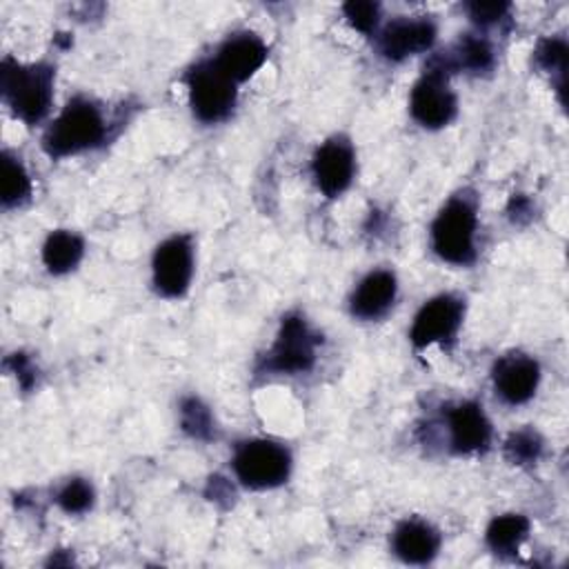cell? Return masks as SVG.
I'll return each instance as SVG.
<instances>
[{"instance_id":"obj_11","label":"cell","mask_w":569,"mask_h":569,"mask_svg":"<svg viewBox=\"0 0 569 569\" xmlns=\"http://www.w3.org/2000/svg\"><path fill=\"white\" fill-rule=\"evenodd\" d=\"M267 60V47L262 40H258L251 33H240L229 38L220 51L213 64L233 82H242L249 76H253L262 62Z\"/></svg>"},{"instance_id":"obj_20","label":"cell","mask_w":569,"mask_h":569,"mask_svg":"<svg viewBox=\"0 0 569 569\" xmlns=\"http://www.w3.org/2000/svg\"><path fill=\"white\" fill-rule=\"evenodd\" d=\"M445 60H447L449 69L467 67L473 71H485L491 67V47L480 38H465L460 42L456 60H451V58H445Z\"/></svg>"},{"instance_id":"obj_25","label":"cell","mask_w":569,"mask_h":569,"mask_svg":"<svg viewBox=\"0 0 569 569\" xmlns=\"http://www.w3.org/2000/svg\"><path fill=\"white\" fill-rule=\"evenodd\" d=\"M538 62L547 71H558L565 78V67H567V44L562 40H545L540 42L536 51Z\"/></svg>"},{"instance_id":"obj_23","label":"cell","mask_w":569,"mask_h":569,"mask_svg":"<svg viewBox=\"0 0 569 569\" xmlns=\"http://www.w3.org/2000/svg\"><path fill=\"white\" fill-rule=\"evenodd\" d=\"M342 9H345V16L349 18V22L365 33H369L376 27L378 13H380V7L376 2H367V0H351Z\"/></svg>"},{"instance_id":"obj_9","label":"cell","mask_w":569,"mask_h":569,"mask_svg":"<svg viewBox=\"0 0 569 569\" xmlns=\"http://www.w3.org/2000/svg\"><path fill=\"white\" fill-rule=\"evenodd\" d=\"M460 320H462V302L453 296H438L418 311L411 327V340L416 347L445 342L453 338Z\"/></svg>"},{"instance_id":"obj_17","label":"cell","mask_w":569,"mask_h":569,"mask_svg":"<svg viewBox=\"0 0 569 569\" xmlns=\"http://www.w3.org/2000/svg\"><path fill=\"white\" fill-rule=\"evenodd\" d=\"M82 258V240L69 231H56L47 238L42 249V260L49 271L64 273L78 264Z\"/></svg>"},{"instance_id":"obj_26","label":"cell","mask_w":569,"mask_h":569,"mask_svg":"<svg viewBox=\"0 0 569 569\" xmlns=\"http://www.w3.org/2000/svg\"><path fill=\"white\" fill-rule=\"evenodd\" d=\"M507 9H509L507 2H469L467 4L469 16L480 24H489V22L502 18L507 13Z\"/></svg>"},{"instance_id":"obj_7","label":"cell","mask_w":569,"mask_h":569,"mask_svg":"<svg viewBox=\"0 0 569 569\" xmlns=\"http://www.w3.org/2000/svg\"><path fill=\"white\" fill-rule=\"evenodd\" d=\"M411 113L422 127H442L456 113V98L447 87V73L429 67L411 91Z\"/></svg>"},{"instance_id":"obj_4","label":"cell","mask_w":569,"mask_h":569,"mask_svg":"<svg viewBox=\"0 0 569 569\" xmlns=\"http://www.w3.org/2000/svg\"><path fill=\"white\" fill-rule=\"evenodd\" d=\"M291 458L287 449L269 440L242 442L233 456V471L238 480L253 489L276 487L289 476Z\"/></svg>"},{"instance_id":"obj_22","label":"cell","mask_w":569,"mask_h":569,"mask_svg":"<svg viewBox=\"0 0 569 569\" xmlns=\"http://www.w3.org/2000/svg\"><path fill=\"white\" fill-rule=\"evenodd\" d=\"M91 500H93V491H91V487H89L84 480H80V478L67 482V485L62 487V491L58 493V505H60L67 513H80V511H84V509L91 505Z\"/></svg>"},{"instance_id":"obj_24","label":"cell","mask_w":569,"mask_h":569,"mask_svg":"<svg viewBox=\"0 0 569 569\" xmlns=\"http://www.w3.org/2000/svg\"><path fill=\"white\" fill-rule=\"evenodd\" d=\"M507 453L516 462H531L540 453V440L531 431H518L507 440Z\"/></svg>"},{"instance_id":"obj_13","label":"cell","mask_w":569,"mask_h":569,"mask_svg":"<svg viewBox=\"0 0 569 569\" xmlns=\"http://www.w3.org/2000/svg\"><path fill=\"white\" fill-rule=\"evenodd\" d=\"M436 38V27L429 20H393L380 36V51L391 60H402L425 51Z\"/></svg>"},{"instance_id":"obj_12","label":"cell","mask_w":569,"mask_h":569,"mask_svg":"<svg viewBox=\"0 0 569 569\" xmlns=\"http://www.w3.org/2000/svg\"><path fill=\"white\" fill-rule=\"evenodd\" d=\"M538 378L540 369L536 360L527 356H507L493 369L496 389L511 405L529 400L538 387Z\"/></svg>"},{"instance_id":"obj_2","label":"cell","mask_w":569,"mask_h":569,"mask_svg":"<svg viewBox=\"0 0 569 569\" xmlns=\"http://www.w3.org/2000/svg\"><path fill=\"white\" fill-rule=\"evenodd\" d=\"M104 124L100 111L87 100H71L44 136V149L60 158L100 142Z\"/></svg>"},{"instance_id":"obj_21","label":"cell","mask_w":569,"mask_h":569,"mask_svg":"<svg viewBox=\"0 0 569 569\" xmlns=\"http://www.w3.org/2000/svg\"><path fill=\"white\" fill-rule=\"evenodd\" d=\"M182 427L187 433L196 438H209L211 436V413L209 409L198 402L196 398L184 400L182 405Z\"/></svg>"},{"instance_id":"obj_6","label":"cell","mask_w":569,"mask_h":569,"mask_svg":"<svg viewBox=\"0 0 569 569\" xmlns=\"http://www.w3.org/2000/svg\"><path fill=\"white\" fill-rule=\"evenodd\" d=\"M313 347H316V338L305 325V320L289 316L284 318L278 340L269 353L267 369L282 371V373L307 371L316 358Z\"/></svg>"},{"instance_id":"obj_3","label":"cell","mask_w":569,"mask_h":569,"mask_svg":"<svg viewBox=\"0 0 569 569\" xmlns=\"http://www.w3.org/2000/svg\"><path fill=\"white\" fill-rule=\"evenodd\" d=\"M473 229L476 213L465 200H451L431 227L433 249L440 258L456 264L473 260Z\"/></svg>"},{"instance_id":"obj_27","label":"cell","mask_w":569,"mask_h":569,"mask_svg":"<svg viewBox=\"0 0 569 569\" xmlns=\"http://www.w3.org/2000/svg\"><path fill=\"white\" fill-rule=\"evenodd\" d=\"M11 362L16 365V367H13V371H16V376L20 378L22 387H29V385H31V380H33V369H31L29 360H27L22 353H16V356L11 358Z\"/></svg>"},{"instance_id":"obj_1","label":"cell","mask_w":569,"mask_h":569,"mask_svg":"<svg viewBox=\"0 0 569 569\" xmlns=\"http://www.w3.org/2000/svg\"><path fill=\"white\" fill-rule=\"evenodd\" d=\"M53 71L47 64L22 67L13 60H4L0 67V87L9 100L13 113L24 122H38L51 104Z\"/></svg>"},{"instance_id":"obj_8","label":"cell","mask_w":569,"mask_h":569,"mask_svg":"<svg viewBox=\"0 0 569 569\" xmlns=\"http://www.w3.org/2000/svg\"><path fill=\"white\" fill-rule=\"evenodd\" d=\"M191 244L184 236L164 240L153 256V284L162 296H182L191 280Z\"/></svg>"},{"instance_id":"obj_5","label":"cell","mask_w":569,"mask_h":569,"mask_svg":"<svg viewBox=\"0 0 569 569\" xmlns=\"http://www.w3.org/2000/svg\"><path fill=\"white\" fill-rule=\"evenodd\" d=\"M233 80H229L213 62L198 64L189 73V96L193 113L204 122L222 120L236 102Z\"/></svg>"},{"instance_id":"obj_19","label":"cell","mask_w":569,"mask_h":569,"mask_svg":"<svg viewBox=\"0 0 569 569\" xmlns=\"http://www.w3.org/2000/svg\"><path fill=\"white\" fill-rule=\"evenodd\" d=\"M0 198H2V204H16L20 202L22 198H27L29 193V176L24 171V167L9 158V156H2V162H0Z\"/></svg>"},{"instance_id":"obj_14","label":"cell","mask_w":569,"mask_h":569,"mask_svg":"<svg viewBox=\"0 0 569 569\" xmlns=\"http://www.w3.org/2000/svg\"><path fill=\"white\" fill-rule=\"evenodd\" d=\"M449 429H451V445L456 451H478L487 447L491 427L482 413V407L476 402H462L449 413Z\"/></svg>"},{"instance_id":"obj_16","label":"cell","mask_w":569,"mask_h":569,"mask_svg":"<svg viewBox=\"0 0 569 569\" xmlns=\"http://www.w3.org/2000/svg\"><path fill=\"white\" fill-rule=\"evenodd\" d=\"M393 551L413 565L429 562L438 551L436 531L418 520H407L393 531Z\"/></svg>"},{"instance_id":"obj_15","label":"cell","mask_w":569,"mask_h":569,"mask_svg":"<svg viewBox=\"0 0 569 569\" xmlns=\"http://www.w3.org/2000/svg\"><path fill=\"white\" fill-rule=\"evenodd\" d=\"M396 298V278L389 271L369 273L351 298V311L358 318H378L382 316Z\"/></svg>"},{"instance_id":"obj_10","label":"cell","mask_w":569,"mask_h":569,"mask_svg":"<svg viewBox=\"0 0 569 569\" xmlns=\"http://www.w3.org/2000/svg\"><path fill=\"white\" fill-rule=\"evenodd\" d=\"M313 176L325 196L342 193L353 176V151L345 140L325 142L313 158Z\"/></svg>"},{"instance_id":"obj_18","label":"cell","mask_w":569,"mask_h":569,"mask_svg":"<svg viewBox=\"0 0 569 569\" xmlns=\"http://www.w3.org/2000/svg\"><path fill=\"white\" fill-rule=\"evenodd\" d=\"M527 531H529V522L525 516L507 513L491 520L487 529V542L496 553H511L527 538Z\"/></svg>"}]
</instances>
